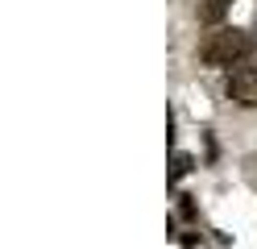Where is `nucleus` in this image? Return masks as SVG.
Here are the masks:
<instances>
[{"mask_svg": "<svg viewBox=\"0 0 257 249\" xmlns=\"http://www.w3.org/2000/svg\"><path fill=\"white\" fill-rule=\"evenodd\" d=\"M195 54L203 66H216V71H232V66H240L249 54H253V38L245 29H236V25H216V29H207L199 46H195Z\"/></svg>", "mask_w": 257, "mask_h": 249, "instance_id": "f257e3e1", "label": "nucleus"}, {"mask_svg": "<svg viewBox=\"0 0 257 249\" xmlns=\"http://www.w3.org/2000/svg\"><path fill=\"white\" fill-rule=\"evenodd\" d=\"M224 96L236 108H257V66H236V71H228Z\"/></svg>", "mask_w": 257, "mask_h": 249, "instance_id": "f03ea898", "label": "nucleus"}, {"mask_svg": "<svg viewBox=\"0 0 257 249\" xmlns=\"http://www.w3.org/2000/svg\"><path fill=\"white\" fill-rule=\"evenodd\" d=\"M228 5H232V0H203V5L195 9V17L203 25H220V17L228 13Z\"/></svg>", "mask_w": 257, "mask_h": 249, "instance_id": "7ed1b4c3", "label": "nucleus"}]
</instances>
